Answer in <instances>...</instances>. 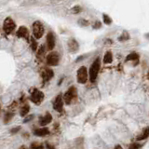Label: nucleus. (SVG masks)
<instances>
[{
    "mask_svg": "<svg viewBox=\"0 0 149 149\" xmlns=\"http://www.w3.org/2000/svg\"><path fill=\"white\" fill-rule=\"evenodd\" d=\"M100 67H101V60H100V58H97V59L92 63V66H90V82H94L96 80L98 73L100 71Z\"/></svg>",
    "mask_w": 149,
    "mask_h": 149,
    "instance_id": "nucleus-1",
    "label": "nucleus"
},
{
    "mask_svg": "<svg viewBox=\"0 0 149 149\" xmlns=\"http://www.w3.org/2000/svg\"><path fill=\"white\" fill-rule=\"evenodd\" d=\"M77 90L74 87H71L69 88V90L64 93V101L66 105H71L72 102L77 98Z\"/></svg>",
    "mask_w": 149,
    "mask_h": 149,
    "instance_id": "nucleus-2",
    "label": "nucleus"
},
{
    "mask_svg": "<svg viewBox=\"0 0 149 149\" xmlns=\"http://www.w3.org/2000/svg\"><path fill=\"white\" fill-rule=\"evenodd\" d=\"M33 35L36 39H39L44 35V26L39 21H36L33 24Z\"/></svg>",
    "mask_w": 149,
    "mask_h": 149,
    "instance_id": "nucleus-3",
    "label": "nucleus"
},
{
    "mask_svg": "<svg viewBox=\"0 0 149 149\" xmlns=\"http://www.w3.org/2000/svg\"><path fill=\"white\" fill-rule=\"evenodd\" d=\"M30 99H31V101L34 103H36V105H39L44 100V93L42 92H40V90H38L34 89L33 90H31Z\"/></svg>",
    "mask_w": 149,
    "mask_h": 149,
    "instance_id": "nucleus-4",
    "label": "nucleus"
},
{
    "mask_svg": "<svg viewBox=\"0 0 149 149\" xmlns=\"http://www.w3.org/2000/svg\"><path fill=\"white\" fill-rule=\"evenodd\" d=\"M15 27H16V24L14 23V21L12 20L11 18L8 17V18L5 19V21H4L3 28H4V31H5V33L7 35L11 34V33L15 30Z\"/></svg>",
    "mask_w": 149,
    "mask_h": 149,
    "instance_id": "nucleus-5",
    "label": "nucleus"
},
{
    "mask_svg": "<svg viewBox=\"0 0 149 149\" xmlns=\"http://www.w3.org/2000/svg\"><path fill=\"white\" fill-rule=\"evenodd\" d=\"M87 80H88V71L85 66H81L77 70V82L80 84H85Z\"/></svg>",
    "mask_w": 149,
    "mask_h": 149,
    "instance_id": "nucleus-6",
    "label": "nucleus"
},
{
    "mask_svg": "<svg viewBox=\"0 0 149 149\" xmlns=\"http://www.w3.org/2000/svg\"><path fill=\"white\" fill-rule=\"evenodd\" d=\"M60 61V56L57 52L52 51L47 56V64L51 66H55L59 64Z\"/></svg>",
    "mask_w": 149,
    "mask_h": 149,
    "instance_id": "nucleus-7",
    "label": "nucleus"
},
{
    "mask_svg": "<svg viewBox=\"0 0 149 149\" xmlns=\"http://www.w3.org/2000/svg\"><path fill=\"white\" fill-rule=\"evenodd\" d=\"M53 109L56 110L59 113H62L64 109V97L62 95H58L56 97L54 103H53Z\"/></svg>",
    "mask_w": 149,
    "mask_h": 149,
    "instance_id": "nucleus-8",
    "label": "nucleus"
},
{
    "mask_svg": "<svg viewBox=\"0 0 149 149\" xmlns=\"http://www.w3.org/2000/svg\"><path fill=\"white\" fill-rule=\"evenodd\" d=\"M17 36L20 37V38H24L27 41L30 40V36H29V31L28 29L25 26H20L18 31H17Z\"/></svg>",
    "mask_w": 149,
    "mask_h": 149,
    "instance_id": "nucleus-9",
    "label": "nucleus"
},
{
    "mask_svg": "<svg viewBox=\"0 0 149 149\" xmlns=\"http://www.w3.org/2000/svg\"><path fill=\"white\" fill-rule=\"evenodd\" d=\"M55 47V36L51 32H49L47 36V48L49 51H52Z\"/></svg>",
    "mask_w": 149,
    "mask_h": 149,
    "instance_id": "nucleus-10",
    "label": "nucleus"
},
{
    "mask_svg": "<svg viewBox=\"0 0 149 149\" xmlns=\"http://www.w3.org/2000/svg\"><path fill=\"white\" fill-rule=\"evenodd\" d=\"M79 49V45H78L77 41L74 39H70L68 41V51L71 53H74L78 51Z\"/></svg>",
    "mask_w": 149,
    "mask_h": 149,
    "instance_id": "nucleus-11",
    "label": "nucleus"
},
{
    "mask_svg": "<svg viewBox=\"0 0 149 149\" xmlns=\"http://www.w3.org/2000/svg\"><path fill=\"white\" fill-rule=\"evenodd\" d=\"M42 79L44 82H47V81H49L54 76V73L51 69H45L44 71L42 72Z\"/></svg>",
    "mask_w": 149,
    "mask_h": 149,
    "instance_id": "nucleus-12",
    "label": "nucleus"
},
{
    "mask_svg": "<svg viewBox=\"0 0 149 149\" xmlns=\"http://www.w3.org/2000/svg\"><path fill=\"white\" fill-rule=\"evenodd\" d=\"M51 120H52V116L49 114V113H47L46 115L44 116V117L40 118V119H39V124L42 127H44V126H47L48 124L51 123Z\"/></svg>",
    "mask_w": 149,
    "mask_h": 149,
    "instance_id": "nucleus-13",
    "label": "nucleus"
},
{
    "mask_svg": "<svg viewBox=\"0 0 149 149\" xmlns=\"http://www.w3.org/2000/svg\"><path fill=\"white\" fill-rule=\"evenodd\" d=\"M34 134L36 136H40V137H43V136H46L49 134V131L47 128H40V129H36L34 131Z\"/></svg>",
    "mask_w": 149,
    "mask_h": 149,
    "instance_id": "nucleus-14",
    "label": "nucleus"
},
{
    "mask_svg": "<svg viewBox=\"0 0 149 149\" xmlns=\"http://www.w3.org/2000/svg\"><path fill=\"white\" fill-rule=\"evenodd\" d=\"M148 137H149V127H146L143 130L142 133L137 136L136 140H137V141H143V140H146Z\"/></svg>",
    "mask_w": 149,
    "mask_h": 149,
    "instance_id": "nucleus-15",
    "label": "nucleus"
},
{
    "mask_svg": "<svg viewBox=\"0 0 149 149\" xmlns=\"http://www.w3.org/2000/svg\"><path fill=\"white\" fill-rule=\"evenodd\" d=\"M29 110H30V106H29L27 103H25V105H23L22 108H21L20 115L22 116V117H25V116L28 114Z\"/></svg>",
    "mask_w": 149,
    "mask_h": 149,
    "instance_id": "nucleus-16",
    "label": "nucleus"
},
{
    "mask_svg": "<svg viewBox=\"0 0 149 149\" xmlns=\"http://www.w3.org/2000/svg\"><path fill=\"white\" fill-rule=\"evenodd\" d=\"M112 61H113V55H112V53L110 51L106 52L105 57H103V63L110 64V63H112Z\"/></svg>",
    "mask_w": 149,
    "mask_h": 149,
    "instance_id": "nucleus-17",
    "label": "nucleus"
},
{
    "mask_svg": "<svg viewBox=\"0 0 149 149\" xmlns=\"http://www.w3.org/2000/svg\"><path fill=\"white\" fill-rule=\"evenodd\" d=\"M138 59H139V55L137 54V53L131 52V53H130V54L127 56L126 61L127 62H130V61H137Z\"/></svg>",
    "mask_w": 149,
    "mask_h": 149,
    "instance_id": "nucleus-18",
    "label": "nucleus"
},
{
    "mask_svg": "<svg viewBox=\"0 0 149 149\" xmlns=\"http://www.w3.org/2000/svg\"><path fill=\"white\" fill-rule=\"evenodd\" d=\"M36 38L35 36H32L31 38H30V41H31V49H33L34 51H37V48H38V44H37L36 42Z\"/></svg>",
    "mask_w": 149,
    "mask_h": 149,
    "instance_id": "nucleus-19",
    "label": "nucleus"
},
{
    "mask_svg": "<svg viewBox=\"0 0 149 149\" xmlns=\"http://www.w3.org/2000/svg\"><path fill=\"white\" fill-rule=\"evenodd\" d=\"M36 55H37V58H39V59H41L44 55H45V47L43 46H40L39 49H37V53H36Z\"/></svg>",
    "mask_w": 149,
    "mask_h": 149,
    "instance_id": "nucleus-20",
    "label": "nucleus"
},
{
    "mask_svg": "<svg viewBox=\"0 0 149 149\" xmlns=\"http://www.w3.org/2000/svg\"><path fill=\"white\" fill-rule=\"evenodd\" d=\"M129 38H130V35L125 31V32H123V34L120 36H119L118 40L119 41H125V40H128Z\"/></svg>",
    "mask_w": 149,
    "mask_h": 149,
    "instance_id": "nucleus-21",
    "label": "nucleus"
},
{
    "mask_svg": "<svg viewBox=\"0 0 149 149\" xmlns=\"http://www.w3.org/2000/svg\"><path fill=\"white\" fill-rule=\"evenodd\" d=\"M103 23H105V24H111L112 23V19L109 17V16H107L106 14H103Z\"/></svg>",
    "mask_w": 149,
    "mask_h": 149,
    "instance_id": "nucleus-22",
    "label": "nucleus"
},
{
    "mask_svg": "<svg viewBox=\"0 0 149 149\" xmlns=\"http://www.w3.org/2000/svg\"><path fill=\"white\" fill-rule=\"evenodd\" d=\"M13 116H14V114L11 113V112H10H10H9V113H7L6 116H5V123H8L9 121H10L11 118H13Z\"/></svg>",
    "mask_w": 149,
    "mask_h": 149,
    "instance_id": "nucleus-23",
    "label": "nucleus"
},
{
    "mask_svg": "<svg viewBox=\"0 0 149 149\" xmlns=\"http://www.w3.org/2000/svg\"><path fill=\"white\" fill-rule=\"evenodd\" d=\"M78 23H79L81 26H88L89 25V22L84 20V19H80L79 21H78Z\"/></svg>",
    "mask_w": 149,
    "mask_h": 149,
    "instance_id": "nucleus-24",
    "label": "nucleus"
},
{
    "mask_svg": "<svg viewBox=\"0 0 149 149\" xmlns=\"http://www.w3.org/2000/svg\"><path fill=\"white\" fill-rule=\"evenodd\" d=\"M81 11V8L79 6H76V7H74L73 9H72V12L74 14H77V13H79V12Z\"/></svg>",
    "mask_w": 149,
    "mask_h": 149,
    "instance_id": "nucleus-25",
    "label": "nucleus"
},
{
    "mask_svg": "<svg viewBox=\"0 0 149 149\" xmlns=\"http://www.w3.org/2000/svg\"><path fill=\"white\" fill-rule=\"evenodd\" d=\"M142 147V144H131L130 148L133 149V148H140Z\"/></svg>",
    "mask_w": 149,
    "mask_h": 149,
    "instance_id": "nucleus-26",
    "label": "nucleus"
},
{
    "mask_svg": "<svg viewBox=\"0 0 149 149\" xmlns=\"http://www.w3.org/2000/svg\"><path fill=\"white\" fill-rule=\"evenodd\" d=\"M31 147L32 148H43V146L37 144H31Z\"/></svg>",
    "mask_w": 149,
    "mask_h": 149,
    "instance_id": "nucleus-27",
    "label": "nucleus"
},
{
    "mask_svg": "<svg viewBox=\"0 0 149 149\" xmlns=\"http://www.w3.org/2000/svg\"><path fill=\"white\" fill-rule=\"evenodd\" d=\"M21 130V127H18V128H14V129H12L11 131H10V132L12 134H14V133H16V132H18L19 131Z\"/></svg>",
    "mask_w": 149,
    "mask_h": 149,
    "instance_id": "nucleus-28",
    "label": "nucleus"
},
{
    "mask_svg": "<svg viewBox=\"0 0 149 149\" xmlns=\"http://www.w3.org/2000/svg\"><path fill=\"white\" fill-rule=\"evenodd\" d=\"M101 27V23L100 22H96L94 24H93V28L94 29H98Z\"/></svg>",
    "mask_w": 149,
    "mask_h": 149,
    "instance_id": "nucleus-29",
    "label": "nucleus"
},
{
    "mask_svg": "<svg viewBox=\"0 0 149 149\" xmlns=\"http://www.w3.org/2000/svg\"><path fill=\"white\" fill-rule=\"evenodd\" d=\"M33 118H34V116H33V115H32V116H29V117H27L25 119H24V122H28V121H30Z\"/></svg>",
    "mask_w": 149,
    "mask_h": 149,
    "instance_id": "nucleus-30",
    "label": "nucleus"
}]
</instances>
